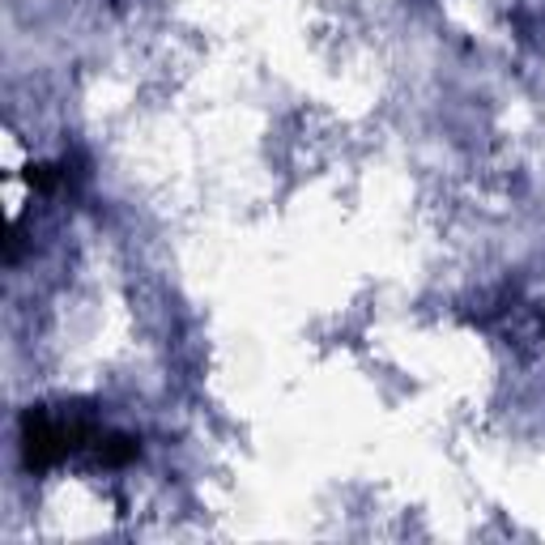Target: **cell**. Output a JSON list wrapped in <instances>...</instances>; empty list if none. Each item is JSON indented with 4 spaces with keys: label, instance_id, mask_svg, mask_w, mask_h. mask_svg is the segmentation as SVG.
Segmentation results:
<instances>
[{
    "label": "cell",
    "instance_id": "1",
    "mask_svg": "<svg viewBox=\"0 0 545 545\" xmlns=\"http://www.w3.org/2000/svg\"><path fill=\"white\" fill-rule=\"evenodd\" d=\"M30 183H35L38 192H55V188H60V171L43 162V166H35V171H30Z\"/></svg>",
    "mask_w": 545,
    "mask_h": 545
}]
</instances>
